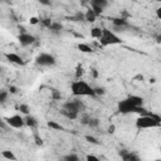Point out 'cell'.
<instances>
[{"label":"cell","mask_w":161,"mask_h":161,"mask_svg":"<svg viewBox=\"0 0 161 161\" xmlns=\"http://www.w3.org/2000/svg\"><path fill=\"white\" fill-rule=\"evenodd\" d=\"M34 140H35V143L38 146H43V140H42V137H39L38 133H34Z\"/></svg>","instance_id":"f1b7e54d"},{"label":"cell","mask_w":161,"mask_h":161,"mask_svg":"<svg viewBox=\"0 0 161 161\" xmlns=\"http://www.w3.org/2000/svg\"><path fill=\"white\" fill-rule=\"evenodd\" d=\"M63 108L64 109H68V111H72V112H75V113H80L83 109H84V104L82 101L79 99H72V101H67L64 104H63Z\"/></svg>","instance_id":"8992f818"},{"label":"cell","mask_w":161,"mask_h":161,"mask_svg":"<svg viewBox=\"0 0 161 161\" xmlns=\"http://www.w3.org/2000/svg\"><path fill=\"white\" fill-rule=\"evenodd\" d=\"M42 5H45V6H50L52 5V1L50 0H38Z\"/></svg>","instance_id":"d6a6232c"},{"label":"cell","mask_w":161,"mask_h":161,"mask_svg":"<svg viewBox=\"0 0 161 161\" xmlns=\"http://www.w3.org/2000/svg\"><path fill=\"white\" fill-rule=\"evenodd\" d=\"M6 97H8V92L6 91H1V93H0V102L4 103L6 101Z\"/></svg>","instance_id":"f546056e"},{"label":"cell","mask_w":161,"mask_h":161,"mask_svg":"<svg viewBox=\"0 0 161 161\" xmlns=\"http://www.w3.org/2000/svg\"><path fill=\"white\" fill-rule=\"evenodd\" d=\"M60 113H62L64 117H67L68 119H75V118H78V113L72 112V111H68V109H64V108L60 111Z\"/></svg>","instance_id":"9a60e30c"},{"label":"cell","mask_w":161,"mask_h":161,"mask_svg":"<svg viewBox=\"0 0 161 161\" xmlns=\"http://www.w3.org/2000/svg\"><path fill=\"white\" fill-rule=\"evenodd\" d=\"M108 5V0H91V8L92 10L98 15H101L104 10V8H107Z\"/></svg>","instance_id":"ba28073f"},{"label":"cell","mask_w":161,"mask_h":161,"mask_svg":"<svg viewBox=\"0 0 161 161\" xmlns=\"http://www.w3.org/2000/svg\"><path fill=\"white\" fill-rule=\"evenodd\" d=\"M153 1H156V3H161V0H153Z\"/></svg>","instance_id":"f35d334b"},{"label":"cell","mask_w":161,"mask_h":161,"mask_svg":"<svg viewBox=\"0 0 161 161\" xmlns=\"http://www.w3.org/2000/svg\"><path fill=\"white\" fill-rule=\"evenodd\" d=\"M86 140H87L89 143H93V145H98V143H99V141H98L96 137L89 136V135H87V136H86Z\"/></svg>","instance_id":"83f0119b"},{"label":"cell","mask_w":161,"mask_h":161,"mask_svg":"<svg viewBox=\"0 0 161 161\" xmlns=\"http://www.w3.org/2000/svg\"><path fill=\"white\" fill-rule=\"evenodd\" d=\"M99 44L102 47H108V45H117V44H122V39L111 29L108 28H103L102 30V36L98 39Z\"/></svg>","instance_id":"277c9868"},{"label":"cell","mask_w":161,"mask_h":161,"mask_svg":"<svg viewBox=\"0 0 161 161\" xmlns=\"http://www.w3.org/2000/svg\"><path fill=\"white\" fill-rule=\"evenodd\" d=\"M114 130H116V127H114L113 125H111V126L108 127V132H109V133H113V132H114Z\"/></svg>","instance_id":"74e56055"},{"label":"cell","mask_w":161,"mask_h":161,"mask_svg":"<svg viewBox=\"0 0 161 161\" xmlns=\"http://www.w3.org/2000/svg\"><path fill=\"white\" fill-rule=\"evenodd\" d=\"M18 40H19L20 45H23V47H28V45L34 44L36 39H35V36H34V35H31V34H29V33L23 31V33L18 36Z\"/></svg>","instance_id":"9c48e42d"},{"label":"cell","mask_w":161,"mask_h":161,"mask_svg":"<svg viewBox=\"0 0 161 161\" xmlns=\"http://www.w3.org/2000/svg\"><path fill=\"white\" fill-rule=\"evenodd\" d=\"M78 49H79L80 52H83V53H92V52H93V49H92L89 45L84 44V43H80V44H78Z\"/></svg>","instance_id":"ac0fdd59"},{"label":"cell","mask_w":161,"mask_h":161,"mask_svg":"<svg viewBox=\"0 0 161 161\" xmlns=\"http://www.w3.org/2000/svg\"><path fill=\"white\" fill-rule=\"evenodd\" d=\"M38 23H40V19H38V18H31L30 19V24H38Z\"/></svg>","instance_id":"e575fe53"},{"label":"cell","mask_w":161,"mask_h":161,"mask_svg":"<svg viewBox=\"0 0 161 161\" xmlns=\"http://www.w3.org/2000/svg\"><path fill=\"white\" fill-rule=\"evenodd\" d=\"M84 18H86V21H89V23H93L97 18V14L92 10V8H89L86 13H84Z\"/></svg>","instance_id":"4fadbf2b"},{"label":"cell","mask_w":161,"mask_h":161,"mask_svg":"<svg viewBox=\"0 0 161 161\" xmlns=\"http://www.w3.org/2000/svg\"><path fill=\"white\" fill-rule=\"evenodd\" d=\"M69 19H70V20H73V21H83V20H86L84 14H83V13H80V11H78L74 16H70Z\"/></svg>","instance_id":"ffe728a7"},{"label":"cell","mask_w":161,"mask_h":161,"mask_svg":"<svg viewBox=\"0 0 161 161\" xmlns=\"http://www.w3.org/2000/svg\"><path fill=\"white\" fill-rule=\"evenodd\" d=\"M63 158H64L65 161H78V160H79V157H78L77 155H74V153H69V155H65Z\"/></svg>","instance_id":"484cf974"},{"label":"cell","mask_w":161,"mask_h":161,"mask_svg":"<svg viewBox=\"0 0 161 161\" xmlns=\"http://www.w3.org/2000/svg\"><path fill=\"white\" fill-rule=\"evenodd\" d=\"M119 156H121V158L123 161H138L140 160V157L136 153H133L131 151H127V150L119 151Z\"/></svg>","instance_id":"8fae6325"},{"label":"cell","mask_w":161,"mask_h":161,"mask_svg":"<svg viewBox=\"0 0 161 161\" xmlns=\"http://www.w3.org/2000/svg\"><path fill=\"white\" fill-rule=\"evenodd\" d=\"M48 127L49 128H52V130H55V131H63L64 128H63V126H60L59 123H57L55 121H48Z\"/></svg>","instance_id":"e0dca14e"},{"label":"cell","mask_w":161,"mask_h":161,"mask_svg":"<svg viewBox=\"0 0 161 161\" xmlns=\"http://www.w3.org/2000/svg\"><path fill=\"white\" fill-rule=\"evenodd\" d=\"M52 98H53L54 101H58V99H60V98H62V94H60V92H59L58 89L53 88V89H52Z\"/></svg>","instance_id":"603a6c76"},{"label":"cell","mask_w":161,"mask_h":161,"mask_svg":"<svg viewBox=\"0 0 161 161\" xmlns=\"http://www.w3.org/2000/svg\"><path fill=\"white\" fill-rule=\"evenodd\" d=\"M5 57H6V59H8L10 63H14V64H18V65H24V64H25L24 59H23L20 55L15 54V53H6Z\"/></svg>","instance_id":"7c38bea8"},{"label":"cell","mask_w":161,"mask_h":161,"mask_svg":"<svg viewBox=\"0 0 161 161\" xmlns=\"http://www.w3.org/2000/svg\"><path fill=\"white\" fill-rule=\"evenodd\" d=\"M9 92L13 93V94H15V93H18V88L14 87V86H10V87H9Z\"/></svg>","instance_id":"836d02e7"},{"label":"cell","mask_w":161,"mask_h":161,"mask_svg":"<svg viewBox=\"0 0 161 161\" xmlns=\"http://www.w3.org/2000/svg\"><path fill=\"white\" fill-rule=\"evenodd\" d=\"M18 109H19L21 113H24V114H29V111H30V108H29L28 104H20V106L18 107Z\"/></svg>","instance_id":"d4e9b609"},{"label":"cell","mask_w":161,"mask_h":161,"mask_svg":"<svg viewBox=\"0 0 161 161\" xmlns=\"http://www.w3.org/2000/svg\"><path fill=\"white\" fill-rule=\"evenodd\" d=\"M86 158H87L88 161H98V160H99V158H98L97 156H94V155H87Z\"/></svg>","instance_id":"1f68e13d"},{"label":"cell","mask_w":161,"mask_h":161,"mask_svg":"<svg viewBox=\"0 0 161 161\" xmlns=\"http://www.w3.org/2000/svg\"><path fill=\"white\" fill-rule=\"evenodd\" d=\"M6 123L13 128H21L25 126V118H23L20 114H14L8 118H5Z\"/></svg>","instance_id":"52a82bcc"},{"label":"cell","mask_w":161,"mask_h":161,"mask_svg":"<svg viewBox=\"0 0 161 161\" xmlns=\"http://www.w3.org/2000/svg\"><path fill=\"white\" fill-rule=\"evenodd\" d=\"M102 30H103V28H97V26L92 28L91 29V36L94 39H99L102 36Z\"/></svg>","instance_id":"2e32d148"},{"label":"cell","mask_w":161,"mask_h":161,"mask_svg":"<svg viewBox=\"0 0 161 161\" xmlns=\"http://www.w3.org/2000/svg\"><path fill=\"white\" fill-rule=\"evenodd\" d=\"M94 91H96V94H97V96H102V94H104V88L97 87V88H94Z\"/></svg>","instance_id":"4dcf8cb0"},{"label":"cell","mask_w":161,"mask_h":161,"mask_svg":"<svg viewBox=\"0 0 161 161\" xmlns=\"http://www.w3.org/2000/svg\"><path fill=\"white\" fill-rule=\"evenodd\" d=\"M161 126V117L156 113L148 112L146 114H140L136 119V127L138 130L145 128H155Z\"/></svg>","instance_id":"3957f363"},{"label":"cell","mask_w":161,"mask_h":161,"mask_svg":"<svg viewBox=\"0 0 161 161\" xmlns=\"http://www.w3.org/2000/svg\"><path fill=\"white\" fill-rule=\"evenodd\" d=\"M25 125H26V126H29L30 128H35V127L38 126V121H36L33 116L26 114V117H25Z\"/></svg>","instance_id":"5bb4252c"},{"label":"cell","mask_w":161,"mask_h":161,"mask_svg":"<svg viewBox=\"0 0 161 161\" xmlns=\"http://www.w3.org/2000/svg\"><path fill=\"white\" fill-rule=\"evenodd\" d=\"M35 63L40 67H53L55 64V58L49 53H40L35 58Z\"/></svg>","instance_id":"5b68a950"},{"label":"cell","mask_w":161,"mask_h":161,"mask_svg":"<svg viewBox=\"0 0 161 161\" xmlns=\"http://www.w3.org/2000/svg\"><path fill=\"white\" fill-rule=\"evenodd\" d=\"M70 91L74 97H96L94 88L86 80L77 79L70 84Z\"/></svg>","instance_id":"7a4b0ae2"},{"label":"cell","mask_w":161,"mask_h":161,"mask_svg":"<svg viewBox=\"0 0 161 161\" xmlns=\"http://www.w3.org/2000/svg\"><path fill=\"white\" fill-rule=\"evenodd\" d=\"M62 24L60 23H57V21H53L52 23V25H50V28H49V30H52V31H59V30H62Z\"/></svg>","instance_id":"7402d4cb"},{"label":"cell","mask_w":161,"mask_h":161,"mask_svg":"<svg viewBox=\"0 0 161 161\" xmlns=\"http://www.w3.org/2000/svg\"><path fill=\"white\" fill-rule=\"evenodd\" d=\"M117 109L122 114H127V113L146 114V113H148V111L143 107V98L140 96H128L127 98L119 101L117 104Z\"/></svg>","instance_id":"6da1fadb"},{"label":"cell","mask_w":161,"mask_h":161,"mask_svg":"<svg viewBox=\"0 0 161 161\" xmlns=\"http://www.w3.org/2000/svg\"><path fill=\"white\" fill-rule=\"evenodd\" d=\"M84 74V68L82 64H77L75 67V78L77 79H80V77Z\"/></svg>","instance_id":"d6986e66"},{"label":"cell","mask_w":161,"mask_h":161,"mask_svg":"<svg viewBox=\"0 0 161 161\" xmlns=\"http://www.w3.org/2000/svg\"><path fill=\"white\" fill-rule=\"evenodd\" d=\"M91 72H92V75H93V78H97V77H98V72H97V69H92Z\"/></svg>","instance_id":"8d00e7d4"},{"label":"cell","mask_w":161,"mask_h":161,"mask_svg":"<svg viewBox=\"0 0 161 161\" xmlns=\"http://www.w3.org/2000/svg\"><path fill=\"white\" fill-rule=\"evenodd\" d=\"M156 16H157V18H158V19L161 20V6L156 9Z\"/></svg>","instance_id":"d590c367"},{"label":"cell","mask_w":161,"mask_h":161,"mask_svg":"<svg viewBox=\"0 0 161 161\" xmlns=\"http://www.w3.org/2000/svg\"><path fill=\"white\" fill-rule=\"evenodd\" d=\"M1 156L6 160H16V156L11 152V151H3L1 152Z\"/></svg>","instance_id":"44dd1931"},{"label":"cell","mask_w":161,"mask_h":161,"mask_svg":"<svg viewBox=\"0 0 161 161\" xmlns=\"http://www.w3.org/2000/svg\"><path fill=\"white\" fill-rule=\"evenodd\" d=\"M40 23L43 24V26H45L47 29H49L50 25H52V23H53V20L49 19V18H45V19H40Z\"/></svg>","instance_id":"cb8c5ba5"},{"label":"cell","mask_w":161,"mask_h":161,"mask_svg":"<svg viewBox=\"0 0 161 161\" xmlns=\"http://www.w3.org/2000/svg\"><path fill=\"white\" fill-rule=\"evenodd\" d=\"M112 20V24H113V26L114 28H117V29H125V28H128L130 26V23H128V20L126 19V18H123V16H118V18H112L111 19Z\"/></svg>","instance_id":"30bf717a"},{"label":"cell","mask_w":161,"mask_h":161,"mask_svg":"<svg viewBox=\"0 0 161 161\" xmlns=\"http://www.w3.org/2000/svg\"><path fill=\"white\" fill-rule=\"evenodd\" d=\"M98 123H99V122H98L97 118H91V117H89V119H88V122H87V125H88L89 127H97Z\"/></svg>","instance_id":"4316f807"}]
</instances>
